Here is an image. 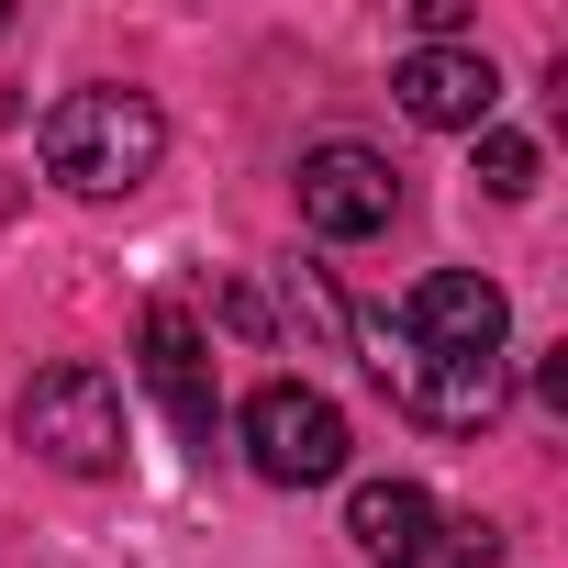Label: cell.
<instances>
[{
  "label": "cell",
  "mask_w": 568,
  "mask_h": 568,
  "mask_svg": "<svg viewBox=\"0 0 568 568\" xmlns=\"http://www.w3.org/2000/svg\"><path fill=\"white\" fill-rule=\"evenodd\" d=\"M34 145H45V179H57L68 201H123V190L156 179L168 112H156L145 90H68V101L34 123Z\"/></svg>",
  "instance_id": "1"
},
{
  "label": "cell",
  "mask_w": 568,
  "mask_h": 568,
  "mask_svg": "<svg viewBox=\"0 0 568 568\" xmlns=\"http://www.w3.org/2000/svg\"><path fill=\"white\" fill-rule=\"evenodd\" d=\"M357 346H368V379L413 413V424H435V435H479V424H501V357H435L424 335H402V313H368L357 324Z\"/></svg>",
  "instance_id": "2"
},
{
  "label": "cell",
  "mask_w": 568,
  "mask_h": 568,
  "mask_svg": "<svg viewBox=\"0 0 568 568\" xmlns=\"http://www.w3.org/2000/svg\"><path fill=\"white\" fill-rule=\"evenodd\" d=\"M23 446H34L45 468H68V479H112V468H123V390H112V368H90V357L34 368V390H23Z\"/></svg>",
  "instance_id": "3"
},
{
  "label": "cell",
  "mask_w": 568,
  "mask_h": 568,
  "mask_svg": "<svg viewBox=\"0 0 568 568\" xmlns=\"http://www.w3.org/2000/svg\"><path fill=\"white\" fill-rule=\"evenodd\" d=\"M245 457H256V479H278V490H313V479L346 468V413H335L313 379H267V390L245 402Z\"/></svg>",
  "instance_id": "4"
},
{
  "label": "cell",
  "mask_w": 568,
  "mask_h": 568,
  "mask_svg": "<svg viewBox=\"0 0 568 568\" xmlns=\"http://www.w3.org/2000/svg\"><path fill=\"white\" fill-rule=\"evenodd\" d=\"M390 212H402V168L379 145H313L302 156V223L324 245H368V234H390Z\"/></svg>",
  "instance_id": "5"
},
{
  "label": "cell",
  "mask_w": 568,
  "mask_h": 568,
  "mask_svg": "<svg viewBox=\"0 0 568 568\" xmlns=\"http://www.w3.org/2000/svg\"><path fill=\"white\" fill-rule=\"evenodd\" d=\"M390 90H402V112H413V123H435V134H490L501 68H490L479 45H413Z\"/></svg>",
  "instance_id": "6"
},
{
  "label": "cell",
  "mask_w": 568,
  "mask_h": 568,
  "mask_svg": "<svg viewBox=\"0 0 568 568\" xmlns=\"http://www.w3.org/2000/svg\"><path fill=\"white\" fill-rule=\"evenodd\" d=\"M145 390L168 402V424H179L190 446H212L223 390H212V346H201V324H190L179 302H145Z\"/></svg>",
  "instance_id": "7"
},
{
  "label": "cell",
  "mask_w": 568,
  "mask_h": 568,
  "mask_svg": "<svg viewBox=\"0 0 568 568\" xmlns=\"http://www.w3.org/2000/svg\"><path fill=\"white\" fill-rule=\"evenodd\" d=\"M402 335H424L435 357H501V335H513V302L490 291L479 267H435L424 291L402 302Z\"/></svg>",
  "instance_id": "8"
},
{
  "label": "cell",
  "mask_w": 568,
  "mask_h": 568,
  "mask_svg": "<svg viewBox=\"0 0 568 568\" xmlns=\"http://www.w3.org/2000/svg\"><path fill=\"white\" fill-rule=\"evenodd\" d=\"M346 535H357V557H368V568H424V557H435V535H446V513H435L413 479H368V490L346 501Z\"/></svg>",
  "instance_id": "9"
},
{
  "label": "cell",
  "mask_w": 568,
  "mask_h": 568,
  "mask_svg": "<svg viewBox=\"0 0 568 568\" xmlns=\"http://www.w3.org/2000/svg\"><path fill=\"white\" fill-rule=\"evenodd\" d=\"M479 190H490V201H524V190H535V145H524V134H479Z\"/></svg>",
  "instance_id": "10"
},
{
  "label": "cell",
  "mask_w": 568,
  "mask_h": 568,
  "mask_svg": "<svg viewBox=\"0 0 568 568\" xmlns=\"http://www.w3.org/2000/svg\"><path fill=\"white\" fill-rule=\"evenodd\" d=\"M0 34H12V23H0Z\"/></svg>",
  "instance_id": "11"
}]
</instances>
